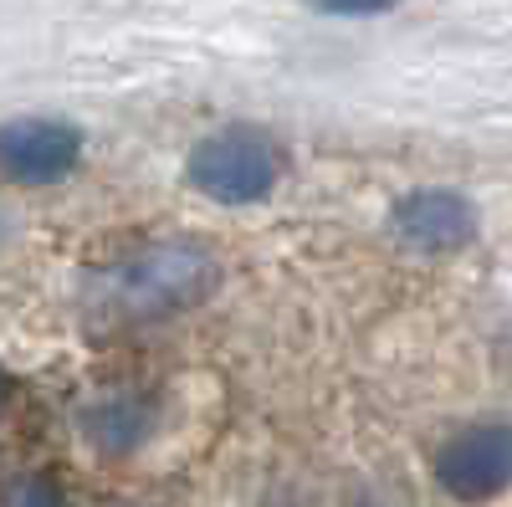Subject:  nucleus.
Wrapping results in <instances>:
<instances>
[{
    "label": "nucleus",
    "mask_w": 512,
    "mask_h": 507,
    "mask_svg": "<svg viewBox=\"0 0 512 507\" xmlns=\"http://www.w3.org/2000/svg\"><path fill=\"white\" fill-rule=\"evenodd\" d=\"M221 287L216 251L200 241H149L128 257L88 272L82 282V313L98 328H134V323H164L200 308Z\"/></svg>",
    "instance_id": "f257e3e1"
},
{
    "label": "nucleus",
    "mask_w": 512,
    "mask_h": 507,
    "mask_svg": "<svg viewBox=\"0 0 512 507\" xmlns=\"http://www.w3.org/2000/svg\"><path fill=\"white\" fill-rule=\"evenodd\" d=\"M185 175L200 195L221 200V205H251V200H267L282 180V149L251 129V123H231V129L205 134L190 149Z\"/></svg>",
    "instance_id": "f03ea898"
},
{
    "label": "nucleus",
    "mask_w": 512,
    "mask_h": 507,
    "mask_svg": "<svg viewBox=\"0 0 512 507\" xmlns=\"http://www.w3.org/2000/svg\"><path fill=\"white\" fill-rule=\"evenodd\" d=\"M436 482L456 502H492L512 487V426L507 420H477L456 431L436 456Z\"/></svg>",
    "instance_id": "7ed1b4c3"
},
{
    "label": "nucleus",
    "mask_w": 512,
    "mask_h": 507,
    "mask_svg": "<svg viewBox=\"0 0 512 507\" xmlns=\"http://www.w3.org/2000/svg\"><path fill=\"white\" fill-rule=\"evenodd\" d=\"M82 159V134L67 118H11L0 123V180L41 190L62 185Z\"/></svg>",
    "instance_id": "20e7f679"
},
{
    "label": "nucleus",
    "mask_w": 512,
    "mask_h": 507,
    "mask_svg": "<svg viewBox=\"0 0 512 507\" xmlns=\"http://www.w3.org/2000/svg\"><path fill=\"white\" fill-rule=\"evenodd\" d=\"M477 205L461 190L431 185V190H410L400 195V205L390 210V236L405 251H420V257H446V251H461L477 241Z\"/></svg>",
    "instance_id": "39448f33"
},
{
    "label": "nucleus",
    "mask_w": 512,
    "mask_h": 507,
    "mask_svg": "<svg viewBox=\"0 0 512 507\" xmlns=\"http://www.w3.org/2000/svg\"><path fill=\"white\" fill-rule=\"evenodd\" d=\"M77 426H82V436H88L93 451H103V456H128V451H139V446L154 436L159 410H154V400H144V395H98L93 405H82Z\"/></svg>",
    "instance_id": "423d86ee"
},
{
    "label": "nucleus",
    "mask_w": 512,
    "mask_h": 507,
    "mask_svg": "<svg viewBox=\"0 0 512 507\" xmlns=\"http://www.w3.org/2000/svg\"><path fill=\"white\" fill-rule=\"evenodd\" d=\"M6 507H67V497L52 477H16L6 487Z\"/></svg>",
    "instance_id": "0eeeda50"
},
{
    "label": "nucleus",
    "mask_w": 512,
    "mask_h": 507,
    "mask_svg": "<svg viewBox=\"0 0 512 507\" xmlns=\"http://www.w3.org/2000/svg\"><path fill=\"white\" fill-rule=\"evenodd\" d=\"M308 6L323 16H379V11H395L400 0H308Z\"/></svg>",
    "instance_id": "6e6552de"
},
{
    "label": "nucleus",
    "mask_w": 512,
    "mask_h": 507,
    "mask_svg": "<svg viewBox=\"0 0 512 507\" xmlns=\"http://www.w3.org/2000/svg\"><path fill=\"white\" fill-rule=\"evenodd\" d=\"M11 390H16V385H11V374H6V369H0V415H6V410H11Z\"/></svg>",
    "instance_id": "1a4fd4ad"
},
{
    "label": "nucleus",
    "mask_w": 512,
    "mask_h": 507,
    "mask_svg": "<svg viewBox=\"0 0 512 507\" xmlns=\"http://www.w3.org/2000/svg\"><path fill=\"white\" fill-rule=\"evenodd\" d=\"M0 241H6V210H0Z\"/></svg>",
    "instance_id": "9d476101"
}]
</instances>
